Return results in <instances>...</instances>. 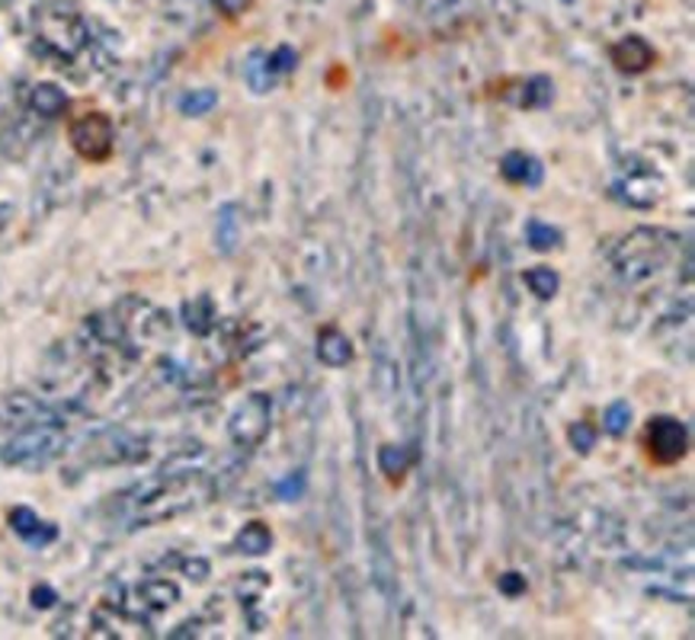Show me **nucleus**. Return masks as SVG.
Listing matches in <instances>:
<instances>
[{"label": "nucleus", "mask_w": 695, "mask_h": 640, "mask_svg": "<svg viewBox=\"0 0 695 640\" xmlns=\"http://www.w3.org/2000/svg\"><path fill=\"white\" fill-rule=\"evenodd\" d=\"M526 238H529L533 250H552V247L562 243V231L552 228V224H545V221H529L526 224Z\"/></svg>", "instance_id": "ddd939ff"}, {"label": "nucleus", "mask_w": 695, "mask_h": 640, "mask_svg": "<svg viewBox=\"0 0 695 640\" xmlns=\"http://www.w3.org/2000/svg\"><path fill=\"white\" fill-rule=\"evenodd\" d=\"M500 173L516 187H538L545 180V167L542 160L526 154V151H509L507 158L500 160Z\"/></svg>", "instance_id": "423d86ee"}, {"label": "nucleus", "mask_w": 695, "mask_h": 640, "mask_svg": "<svg viewBox=\"0 0 695 640\" xmlns=\"http://www.w3.org/2000/svg\"><path fill=\"white\" fill-rule=\"evenodd\" d=\"M567 436H570V446L580 454H587L596 446V429L589 427V423H574Z\"/></svg>", "instance_id": "2eb2a0df"}, {"label": "nucleus", "mask_w": 695, "mask_h": 640, "mask_svg": "<svg viewBox=\"0 0 695 640\" xmlns=\"http://www.w3.org/2000/svg\"><path fill=\"white\" fill-rule=\"evenodd\" d=\"M661 238H664V234L647 231V238H644L647 243H642V231H635L632 238L622 240L613 253V263L615 269H618V276H625L628 282H638L644 276H651L654 267H661V260H664L661 243H657Z\"/></svg>", "instance_id": "f03ea898"}, {"label": "nucleus", "mask_w": 695, "mask_h": 640, "mask_svg": "<svg viewBox=\"0 0 695 640\" xmlns=\"http://www.w3.org/2000/svg\"><path fill=\"white\" fill-rule=\"evenodd\" d=\"M552 97H555V87H552V80L548 78H529L519 83V93L516 97H509L513 103L519 109H542L552 103Z\"/></svg>", "instance_id": "6e6552de"}, {"label": "nucleus", "mask_w": 695, "mask_h": 640, "mask_svg": "<svg viewBox=\"0 0 695 640\" xmlns=\"http://www.w3.org/2000/svg\"><path fill=\"white\" fill-rule=\"evenodd\" d=\"M292 64H295L292 49H279V52H276V58L269 61V71H289Z\"/></svg>", "instance_id": "aec40b11"}, {"label": "nucleus", "mask_w": 695, "mask_h": 640, "mask_svg": "<svg viewBox=\"0 0 695 640\" xmlns=\"http://www.w3.org/2000/svg\"><path fill=\"white\" fill-rule=\"evenodd\" d=\"M276 493H279V500H286V503H292V500H298V497L305 493V474H301V471H295V474H289V478L282 480V483L276 487Z\"/></svg>", "instance_id": "dca6fc26"}, {"label": "nucleus", "mask_w": 695, "mask_h": 640, "mask_svg": "<svg viewBox=\"0 0 695 640\" xmlns=\"http://www.w3.org/2000/svg\"><path fill=\"white\" fill-rule=\"evenodd\" d=\"M215 107V93L212 90H202V93H192L183 100V109L192 112V116H199V112H206V109Z\"/></svg>", "instance_id": "a211bd4d"}, {"label": "nucleus", "mask_w": 695, "mask_h": 640, "mask_svg": "<svg viewBox=\"0 0 695 640\" xmlns=\"http://www.w3.org/2000/svg\"><path fill=\"white\" fill-rule=\"evenodd\" d=\"M247 80H250V87L257 93H267L269 87H272V71H269V61L264 64V54H254V61L247 68Z\"/></svg>", "instance_id": "4468645a"}, {"label": "nucleus", "mask_w": 695, "mask_h": 640, "mask_svg": "<svg viewBox=\"0 0 695 640\" xmlns=\"http://www.w3.org/2000/svg\"><path fill=\"white\" fill-rule=\"evenodd\" d=\"M378 468L388 480H401L410 468V452L398 449V446H381L378 449Z\"/></svg>", "instance_id": "1a4fd4ad"}, {"label": "nucleus", "mask_w": 695, "mask_h": 640, "mask_svg": "<svg viewBox=\"0 0 695 640\" xmlns=\"http://www.w3.org/2000/svg\"><path fill=\"white\" fill-rule=\"evenodd\" d=\"M269 544H272V534H269L267 526H260V522H254V526H247L238 538V548H241L244 554H267Z\"/></svg>", "instance_id": "9b49d317"}, {"label": "nucleus", "mask_w": 695, "mask_h": 640, "mask_svg": "<svg viewBox=\"0 0 695 640\" xmlns=\"http://www.w3.org/2000/svg\"><path fill=\"white\" fill-rule=\"evenodd\" d=\"M318 359L330 369H344L353 359V343H349L347 333L337 327H324L318 333Z\"/></svg>", "instance_id": "0eeeda50"}, {"label": "nucleus", "mask_w": 695, "mask_h": 640, "mask_svg": "<svg viewBox=\"0 0 695 640\" xmlns=\"http://www.w3.org/2000/svg\"><path fill=\"white\" fill-rule=\"evenodd\" d=\"M647 452L657 464H676L683 454L689 452V429L676 417H654L644 432Z\"/></svg>", "instance_id": "7ed1b4c3"}, {"label": "nucleus", "mask_w": 695, "mask_h": 640, "mask_svg": "<svg viewBox=\"0 0 695 640\" xmlns=\"http://www.w3.org/2000/svg\"><path fill=\"white\" fill-rule=\"evenodd\" d=\"M497 587H500L504 596H519V592H526V577H519V573H504Z\"/></svg>", "instance_id": "6ab92c4d"}, {"label": "nucleus", "mask_w": 695, "mask_h": 640, "mask_svg": "<svg viewBox=\"0 0 695 640\" xmlns=\"http://www.w3.org/2000/svg\"><path fill=\"white\" fill-rule=\"evenodd\" d=\"M613 64L618 71H625V74H642L647 71L654 61H657V54L654 49L644 42L642 36H628V39H622V42H615L613 46Z\"/></svg>", "instance_id": "39448f33"}, {"label": "nucleus", "mask_w": 695, "mask_h": 640, "mask_svg": "<svg viewBox=\"0 0 695 640\" xmlns=\"http://www.w3.org/2000/svg\"><path fill=\"white\" fill-rule=\"evenodd\" d=\"M231 212H235V209H225V221H221V224H225V240H221L225 250L235 247V218H231Z\"/></svg>", "instance_id": "412c9836"}, {"label": "nucleus", "mask_w": 695, "mask_h": 640, "mask_svg": "<svg viewBox=\"0 0 695 640\" xmlns=\"http://www.w3.org/2000/svg\"><path fill=\"white\" fill-rule=\"evenodd\" d=\"M68 138L71 148L90 163H103L112 154V141H116V129L107 112H87L81 119H75L68 126Z\"/></svg>", "instance_id": "f257e3e1"}, {"label": "nucleus", "mask_w": 695, "mask_h": 640, "mask_svg": "<svg viewBox=\"0 0 695 640\" xmlns=\"http://www.w3.org/2000/svg\"><path fill=\"white\" fill-rule=\"evenodd\" d=\"M632 427V407L625 403V400H615L606 407V417H603V429L609 432V436H625Z\"/></svg>", "instance_id": "f8f14e48"}, {"label": "nucleus", "mask_w": 695, "mask_h": 640, "mask_svg": "<svg viewBox=\"0 0 695 640\" xmlns=\"http://www.w3.org/2000/svg\"><path fill=\"white\" fill-rule=\"evenodd\" d=\"M523 279H526V286L533 289V294L545 298V301H548V298H555V294H558V289H562V279H558V272H555V269H548V267L529 269Z\"/></svg>", "instance_id": "9d476101"}, {"label": "nucleus", "mask_w": 695, "mask_h": 640, "mask_svg": "<svg viewBox=\"0 0 695 640\" xmlns=\"http://www.w3.org/2000/svg\"><path fill=\"white\" fill-rule=\"evenodd\" d=\"M36 107L42 109V112H49V116H54L58 109H64V100L54 93L52 87H39V93H36Z\"/></svg>", "instance_id": "f3484780"}, {"label": "nucleus", "mask_w": 695, "mask_h": 640, "mask_svg": "<svg viewBox=\"0 0 695 640\" xmlns=\"http://www.w3.org/2000/svg\"><path fill=\"white\" fill-rule=\"evenodd\" d=\"M269 429V400L264 394H254V398L244 403L241 410L235 413L231 420V436L238 446H257Z\"/></svg>", "instance_id": "20e7f679"}]
</instances>
